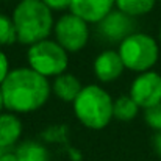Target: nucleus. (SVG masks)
<instances>
[{
	"mask_svg": "<svg viewBox=\"0 0 161 161\" xmlns=\"http://www.w3.org/2000/svg\"><path fill=\"white\" fill-rule=\"evenodd\" d=\"M5 108L11 113H31L42 108L52 92L49 78L31 67H17L9 70L0 85Z\"/></svg>",
	"mask_w": 161,
	"mask_h": 161,
	"instance_id": "obj_1",
	"label": "nucleus"
},
{
	"mask_svg": "<svg viewBox=\"0 0 161 161\" xmlns=\"http://www.w3.org/2000/svg\"><path fill=\"white\" fill-rule=\"evenodd\" d=\"M11 17L16 27L17 41L25 46L49 39L55 27L52 9H49L41 0L19 2Z\"/></svg>",
	"mask_w": 161,
	"mask_h": 161,
	"instance_id": "obj_2",
	"label": "nucleus"
},
{
	"mask_svg": "<svg viewBox=\"0 0 161 161\" xmlns=\"http://www.w3.org/2000/svg\"><path fill=\"white\" fill-rule=\"evenodd\" d=\"M72 105L75 117L91 130L105 128L113 119L114 100L99 85L83 86Z\"/></svg>",
	"mask_w": 161,
	"mask_h": 161,
	"instance_id": "obj_3",
	"label": "nucleus"
},
{
	"mask_svg": "<svg viewBox=\"0 0 161 161\" xmlns=\"http://www.w3.org/2000/svg\"><path fill=\"white\" fill-rule=\"evenodd\" d=\"M119 55L125 69L133 72H149L158 61V44L146 33H131L119 44Z\"/></svg>",
	"mask_w": 161,
	"mask_h": 161,
	"instance_id": "obj_4",
	"label": "nucleus"
},
{
	"mask_svg": "<svg viewBox=\"0 0 161 161\" xmlns=\"http://www.w3.org/2000/svg\"><path fill=\"white\" fill-rule=\"evenodd\" d=\"M27 61H28V67L50 78L66 72L69 56L67 52L56 41L44 39L28 47Z\"/></svg>",
	"mask_w": 161,
	"mask_h": 161,
	"instance_id": "obj_5",
	"label": "nucleus"
},
{
	"mask_svg": "<svg viewBox=\"0 0 161 161\" xmlns=\"http://www.w3.org/2000/svg\"><path fill=\"white\" fill-rule=\"evenodd\" d=\"M55 41L69 53L80 52L89 39V27L88 22L80 19L78 16L67 13L63 14L53 27Z\"/></svg>",
	"mask_w": 161,
	"mask_h": 161,
	"instance_id": "obj_6",
	"label": "nucleus"
},
{
	"mask_svg": "<svg viewBox=\"0 0 161 161\" xmlns=\"http://www.w3.org/2000/svg\"><path fill=\"white\" fill-rule=\"evenodd\" d=\"M130 97L144 109L161 103V75L152 70L139 74L131 83Z\"/></svg>",
	"mask_w": 161,
	"mask_h": 161,
	"instance_id": "obj_7",
	"label": "nucleus"
},
{
	"mask_svg": "<svg viewBox=\"0 0 161 161\" xmlns=\"http://www.w3.org/2000/svg\"><path fill=\"white\" fill-rule=\"evenodd\" d=\"M99 33L109 42H122L127 36L133 33L135 22L133 17L127 16L119 9H113L99 24Z\"/></svg>",
	"mask_w": 161,
	"mask_h": 161,
	"instance_id": "obj_8",
	"label": "nucleus"
},
{
	"mask_svg": "<svg viewBox=\"0 0 161 161\" xmlns=\"http://www.w3.org/2000/svg\"><path fill=\"white\" fill-rule=\"evenodd\" d=\"M116 0H72L70 13L88 24H99L114 9Z\"/></svg>",
	"mask_w": 161,
	"mask_h": 161,
	"instance_id": "obj_9",
	"label": "nucleus"
},
{
	"mask_svg": "<svg viewBox=\"0 0 161 161\" xmlns=\"http://www.w3.org/2000/svg\"><path fill=\"white\" fill-rule=\"evenodd\" d=\"M125 66L122 63V58L116 50H105L97 55L94 61V75L102 83H111L117 80L122 75Z\"/></svg>",
	"mask_w": 161,
	"mask_h": 161,
	"instance_id": "obj_10",
	"label": "nucleus"
},
{
	"mask_svg": "<svg viewBox=\"0 0 161 161\" xmlns=\"http://www.w3.org/2000/svg\"><path fill=\"white\" fill-rule=\"evenodd\" d=\"M22 135V122L14 113L0 114V149L13 147Z\"/></svg>",
	"mask_w": 161,
	"mask_h": 161,
	"instance_id": "obj_11",
	"label": "nucleus"
},
{
	"mask_svg": "<svg viewBox=\"0 0 161 161\" xmlns=\"http://www.w3.org/2000/svg\"><path fill=\"white\" fill-rule=\"evenodd\" d=\"M81 89H83V86H81L80 80L75 75L69 74V72H64V74L55 77L53 85H52V91H53L55 96L59 100H63V102H72V103L78 97V94H80Z\"/></svg>",
	"mask_w": 161,
	"mask_h": 161,
	"instance_id": "obj_12",
	"label": "nucleus"
},
{
	"mask_svg": "<svg viewBox=\"0 0 161 161\" xmlns=\"http://www.w3.org/2000/svg\"><path fill=\"white\" fill-rule=\"evenodd\" d=\"M16 157L19 161H49V152L47 149L36 142V141H25L22 142L17 150H16Z\"/></svg>",
	"mask_w": 161,
	"mask_h": 161,
	"instance_id": "obj_13",
	"label": "nucleus"
},
{
	"mask_svg": "<svg viewBox=\"0 0 161 161\" xmlns=\"http://www.w3.org/2000/svg\"><path fill=\"white\" fill-rule=\"evenodd\" d=\"M157 0H116V8L130 17H138L150 13Z\"/></svg>",
	"mask_w": 161,
	"mask_h": 161,
	"instance_id": "obj_14",
	"label": "nucleus"
},
{
	"mask_svg": "<svg viewBox=\"0 0 161 161\" xmlns=\"http://www.w3.org/2000/svg\"><path fill=\"white\" fill-rule=\"evenodd\" d=\"M139 111V107L136 105V102L130 97V96H120L114 100L113 105V117H116L117 120H131L136 117Z\"/></svg>",
	"mask_w": 161,
	"mask_h": 161,
	"instance_id": "obj_15",
	"label": "nucleus"
},
{
	"mask_svg": "<svg viewBox=\"0 0 161 161\" xmlns=\"http://www.w3.org/2000/svg\"><path fill=\"white\" fill-rule=\"evenodd\" d=\"M16 41H17V33L13 17H8L0 13V47L11 46Z\"/></svg>",
	"mask_w": 161,
	"mask_h": 161,
	"instance_id": "obj_16",
	"label": "nucleus"
},
{
	"mask_svg": "<svg viewBox=\"0 0 161 161\" xmlns=\"http://www.w3.org/2000/svg\"><path fill=\"white\" fill-rule=\"evenodd\" d=\"M144 119L149 127H152L157 131H161V103L144 109Z\"/></svg>",
	"mask_w": 161,
	"mask_h": 161,
	"instance_id": "obj_17",
	"label": "nucleus"
},
{
	"mask_svg": "<svg viewBox=\"0 0 161 161\" xmlns=\"http://www.w3.org/2000/svg\"><path fill=\"white\" fill-rule=\"evenodd\" d=\"M41 2L52 11L67 9V8H70V3H72V0H41Z\"/></svg>",
	"mask_w": 161,
	"mask_h": 161,
	"instance_id": "obj_18",
	"label": "nucleus"
},
{
	"mask_svg": "<svg viewBox=\"0 0 161 161\" xmlns=\"http://www.w3.org/2000/svg\"><path fill=\"white\" fill-rule=\"evenodd\" d=\"M8 74H9V61H8L6 55L0 50V85L5 81Z\"/></svg>",
	"mask_w": 161,
	"mask_h": 161,
	"instance_id": "obj_19",
	"label": "nucleus"
},
{
	"mask_svg": "<svg viewBox=\"0 0 161 161\" xmlns=\"http://www.w3.org/2000/svg\"><path fill=\"white\" fill-rule=\"evenodd\" d=\"M153 147H155V152L161 157V131H158L153 138Z\"/></svg>",
	"mask_w": 161,
	"mask_h": 161,
	"instance_id": "obj_20",
	"label": "nucleus"
},
{
	"mask_svg": "<svg viewBox=\"0 0 161 161\" xmlns=\"http://www.w3.org/2000/svg\"><path fill=\"white\" fill-rule=\"evenodd\" d=\"M0 161H19V160H17L16 153H3Z\"/></svg>",
	"mask_w": 161,
	"mask_h": 161,
	"instance_id": "obj_21",
	"label": "nucleus"
},
{
	"mask_svg": "<svg viewBox=\"0 0 161 161\" xmlns=\"http://www.w3.org/2000/svg\"><path fill=\"white\" fill-rule=\"evenodd\" d=\"M3 108H5V102H3V96H2V89H0V114H2Z\"/></svg>",
	"mask_w": 161,
	"mask_h": 161,
	"instance_id": "obj_22",
	"label": "nucleus"
},
{
	"mask_svg": "<svg viewBox=\"0 0 161 161\" xmlns=\"http://www.w3.org/2000/svg\"><path fill=\"white\" fill-rule=\"evenodd\" d=\"M2 155H3V149H0V158H2Z\"/></svg>",
	"mask_w": 161,
	"mask_h": 161,
	"instance_id": "obj_23",
	"label": "nucleus"
},
{
	"mask_svg": "<svg viewBox=\"0 0 161 161\" xmlns=\"http://www.w3.org/2000/svg\"><path fill=\"white\" fill-rule=\"evenodd\" d=\"M160 44H161V28H160Z\"/></svg>",
	"mask_w": 161,
	"mask_h": 161,
	"instance_id": "obj_24",
	"label": "nucleus"
},
{
	"mask_svg": "<svg viewBox=\"0 0 161 161\" xmlns=\"http://www.w3.org/2000/svg\"><path fill=\"white\" fill-rule=\"evenodd\" d=\"M20 2H22V0H20Z\"/></svg>",
	"mask_w": 161,
	"mask_h": 161,
	"instance_id": "obj_25",
	"label": "nucleus"
}]
</instances>
